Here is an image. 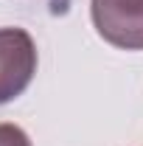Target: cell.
Returning a JSON list of instances; mask_svg holds the SVG:
<instances>
[{
	"label": "cell",
	"instance_id": "cell-1",
	"mask_svg": "<svg viewBox=\"0 0 143 146\" xmlns=\"http://www.w3.org/2000/svg\"><path fill=\"white\" fill-rule=\"evenodd\" d=\"M90 14L109 45L124 51L143 48V0H93Z\"/></svg>",
	"mask_w": 143,
	"mask_h": 146
},
{
	"label": "cell",
	"instance_id": "cell-2",
	"mask_svg": "<svg viewBox=\"0 0 143 146\" xmlns=\"http://www.w3.org/2000/svg\"><path fill=\"white\" fill-rule=\"evenodd\" d=\"M36 73V48L28 31L0 28V104L17 98Z\"/></svg>",
	"mask_w": 143,
	"mask_h": 146
},
{
	"label": "cell",
	"instance_id": "cell-3",
	"mask_svg": "<svg viewBox=\"0 0 143 146\" xmlns=\"http://www.w3.org/2000/svg\"><path fill=\"white\" fill-rule=\"evenodd\" d=\"M0 146H31V141L17 124H0Z\"/></svg>",
	"mask_w": 143,
	"mask_h": 146
}]
</instances>
